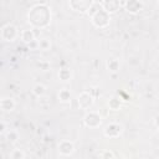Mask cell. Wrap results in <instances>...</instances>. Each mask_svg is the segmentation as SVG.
Segmentation results:
<instances>
[{"instance_id": "obj_15", "label": "cell", "mask_w": 159, "mask_h": 159, "mask_svg": "<svg viewBox=\"0 0 159 159\" xmlns=\"http://www.w3.org/2000/svg\"><path fill=\"white\" fill-rule=\"evenodd\" d=\"M58 99H60L62 103L71 102V92H70L67 88H62V89L58 92Z\"/></svg>"}, {"instance_id": "obj_19", "label": "cell", "mask_w": 159, "mask_h": 159, "mask_svg": "<svg viewBox=\"0 0 159 159\" xmlns=\"http://www.w3.org/2000/svg\"><path fill=\"white\" fill-rule=\"evenodd\" d=\"M50 47H51V42H50L48 39H41V40H39V48H40V50L46 51V50H48Z\"/></svg>"}, {"instance_id": "obj_5", "label": "cell", "mask_w": 159, "mask_h": 159, "mask_svg": "<svg viewBox=\"0 0 159 159\" xmlns=\"http://www.w3.org/2000/svg\"><path fill=\"white\" fill-rule=\"evenodd\" d=\"M77 103L78 107L82 109H88L93 106L94 103V97L88 92V91H83L80 96H77Z\"/></svg>"}, {"instance_id": "obj_22", "label": "cell", "mask_w": 159, "mask_h": 159, "mask_svg": "<svg viewBox=\"0 0 159 159\" xmlns=\"http://www.w3.org/2000/svg\"><path fill=\"white\" fill-rule=\"evenodd\" d=\"M102 159H114V154L111 150H104L102 153Z\"/></svg>"}, {"instance_id": "obj_24", "label": "cell", "mask_w": 159, "mask_h": 159, "mask_svg": "<svg viewBox=\"0 0 159 159\" xmlns=\"http://www.w3.org/2000/svg\"><path fill=\"white\" fill-rule=\"evenodd\" d=\"M154 124H155V127L159 129V114L155 116V118H154Z\"/></svg>"}, {"instance_id": "obj_11", "label": "cell", "mask_w": 159, "mask_h": 159, "mask_svg": "<svg viewBox=\"0 0 159 159\" xmlns=\"http://www.w3.org/2000/svg\"><path fill=\"white\" fill-rule=\"evenodd\" d=\"M0 107L4 112H11L15 108V101L10 97H2L0 101Z\"/></svg>"}, {"instance_id": "obj_18", "label": "cell", "mask_w": 159, "mask_h": 159, "mask_svg": "<svg viewBox=\"0 0 159 159\" xmlns=\"http://www.w3.org/2000/svg\"><path fill=\"white\" fill-rule=\"evenodd\" d=\"M58 77H60L61 81H68V80H71V77H72L71 70H68V68H62V70H60Z\"/></svg>"}, {"instance_id": "obj_25", "label": "cell", "mask_w": 159, "mask_h": 159, "mask_svg": "<svg viewBox=\"0 0 159 159\" xmlns=\"http://www.w3.org/2000/svg\"><path fill=\"white\" fill-rule=\"evenodd\" d=\"M5 128H6V127H5V123L1 122V133H5Z\"/></svg>"}, {"instance_id": "obj_16", "label": "cell", "mask_w": 159, "mask_h": 159, "mask_svg": "<svg viewBox=\"0 0 159 159\" xmlns=\"http://www.w3.org/2000/svg\"><path fill=\"white\" fill-rule=\"evenodd\" d=\"M102 9V5H101V1H93L92 2V5H91V7L88 9V11H87V15L89 16V17H92L97 11H99Z\"/></svg>"}, {"instance_id": "obj_23", "label": "cell", "mask_w": 159, "mask_h": 159, "mask_svg": "<svg viewBox=\"0 0 159 159\" xmlns=\"http://www.w3.org/2000/svg\"><path fill=\"white\" fill-rule=\"evenodd\" d=\"M27 47L30 50H37L39 48V40H34L30 43H27Z\"/></svg>"}, {"instance_id": "obj_2", "label": "cell", "mask_w": 159, "mask_h": 159, "mask_svg": "<svg viewBox=\"0 0 159 159\" xmlns=\"http://www.w3.org/2000/svg\"><path fill=\"white\" fill-rule=\"evenodd\" d=\"M91 20H92V24H93L96 27H98V29H104V27H107V26L109 25L111 15L102 7L99 11H97V12L91 17Z\"/></svg>"}, {"instance_id": "obj_10", "label": "cell", "mask_w": 159, "mask_h": 159, "mask_svg": "<svg viewBox=\"0 0 159 159\" xmlns=\"http://www.w3.org/2000/svg\"><path fill=\"white\" fill-rule=\"evenodd\" d=\"M125 10L130 14H137L138 11L142 10L143 7V2L138 1V0H130V1H125Z\"/></svg>"}, {"instance_id": "obj_20", "label": "cell", "mask_w": 159, "mask_h": 159, "mask_svg": "<svg viewBox=\"0 0 159 159\" xmlns=\"http://www.w3.org/2000/svg\"><path fill=\"white\" fill-rule=\"evenodd\" d=\"M6 138H7V140H9L10 143H15V142L19 139V134H17L16 130H9V132L6 133Z\"/></svg>"}, {"instance_id": "obj_14", "label": "cell", "mask_w": 159, "mask_h": 159, "mask_svg": "<svg viewBox=\"0 0 159 159\" xmlns=\"http://www.w3.org/2000/svg\"><path fill=\"white\" fill-rule=\"evenodd\" d=\"M107 68H108V71H109V72L116 73V72H118V71H119V68H120V63H119V61H118V60H116V58L108 60V61H107Z\"/></svg>"}, {"instance_id": "obj_13", "label": "cell", "mask_w": 159, "mask_h": 159, "mask_svg": "<svg viewBox=\"0 0 159 159\" xmlns=\"http://www.w3.org/2000/svg\"><path fill=\"white\" fill-rule=\"evenodd\" d=\"M122 107V98L120 97H117V96H113L108 99V109H112V111H119Z\"/></svg>"}, {"instance_id": "obj_9", "label": "cell", "mask_w": 159, "mask_h": 159, "mask_svg": "<svg viewBox=\"0 0 159 159\" xmlns=\"http://www.w3.org/2000/svg\"><path fill=\"white\" fill-rule=\"evenodd\" d=\"M101 5H102V7L109 15L117 12L119 10V7L122 6L120 5V1H117V0H104V1H101Z\"/></svg>"}, {"instance_id": "obj_8", "label": "cell", "mask_w": 159, "mask_h": 159, "mask_svg": "<svg viewBox=\"0 0 159 159\" xmlns=\"http://www.w3.org/2000/svg\"><path fill=\"white\" fill-rule=\"evenodd\" d=\"M73 152H75V144L71 140L65 139V140H61L58 143V153L61 155L67 157V155H71Z\"/></svg>"}, {"instance_id": "obj_17", "label": "cell", "mask_w": 159, "mask_h": 159, "mask_svg": "<svg viewBox=\"0 0 159 159\" xmlns=\"http://www.w3.org/2000/svg\"><path fill=\"white\" fill-rule=\"evenodd\" d=\"M32 92H34L35 96L41 97V96L45 94V92H46V87H45L42 83H36V84L34 86V88H32Z\"/></svg>"}, {"instance_id": "obj_1", "label": "cell", "mask_w": 159, "mask_h": 159, "mask_svg": "<svg viewBox=\"0 0 159 159\" xmlns=\"http://www.w3.org/2000/svg\"><path fill=\"white\" fill-rule=\"evenodd\" d=\"M29 22L34 29H45L51 21V10L46 2H36L27 14Z\"/></svg>"}, {"instance_id": "obj_6", "label": "cell", "mask_w": 159, "mask_h": 159, "mask_svg": "<svg viewBox=\"0 0 159 159\" xmlns=\"http://www.w3.org/2000/svg\"><path fill=\"white\" fill-rule=\"evenodd\" d=\"M122 133H123V125L119 123H116V122L109 123L103 130V134L107 138H118Z\"/></svg>"}, {"instance_id": "obj_21", "label": "cell", "mask_w": 159, "mask_h": 159, "mask_svg": "<svg viewBox=\"0 0 159 159\" xmlns=\"http://www.w3.org/2000/svg\"><path fill=\"white\" fill-rule=\"evenodd\" d=\"M11 159H24L25 158V153L21 149H14L10 154Z\"/></svg>"}, {"instance_id": "obj_7", "label": "cell", "mask_w": 159, "mask_h": 159, "mask_svg": "<svg viewBox=\"0 0 159 159\" xmlns=\"http://www.w3.org/2000/svg\"><path fill=\"white\" fill-rule=\"evenodd\" d=\"M93 1L91 0H71L68 4L72 7V10L75 11H80V12H87L88 9L91 7Z\"/></svg>"}, {"instance_id": "obj_12", "label": "cell", "mask_w": 159, "mask_h": 159, "mask_svg": "<svg viewBox=\"0 0 159 159\" xmlns=\"http://www.w3.org/2000/svg\"><path fill=\"white\" fill-rule=\"evenodd\" d=\"M20 37H21L22 42H25L26 45H27V43H30L31 41L36 40V36H35L34 29H26V30L21 31V34H20Z\"/></svg>"}, {"instance_id": "obj_3", "label": "cell", "mask_w": 159, "mask_h": 159, "mask_svg": "<svg viewBox=\"0 0 159 159\" xmlns=\"http://www.w3.org/2000/svg\"><path fill=\"white\" fill-rule=\"evenodd\" d=\"M0 36L4 41H14L17 36H19V30L15 25L12 24H5L1 27L0 31Z\"/></svg>"}, {"instance_id": "obj_4", "label": "cell", "mask_w": 159, "mask_h": 159, "mask_svg": "<svg viewBox=\"0 0 159 159\" xmlns=\"http://www.w3.org/2000/svg\"><path fill=\"white\" fill-rule=\"evenodd\" d=\"M83 123L86 127H89V128H98L102 123V116L98 113V112H88L84 114L83 117Z\"/></svg>"}]
</instances>
